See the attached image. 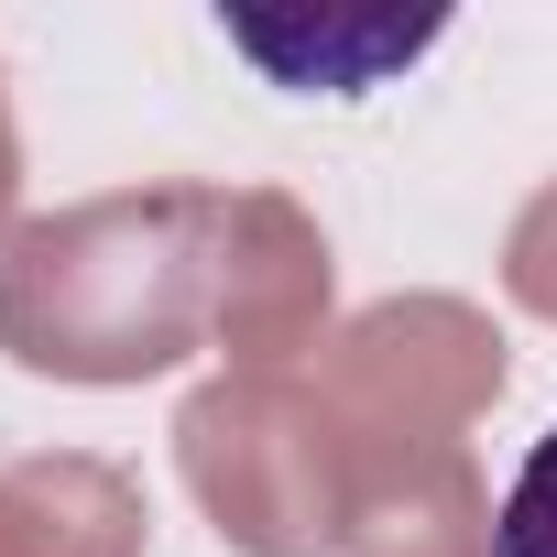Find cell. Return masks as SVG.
<instances>
[{
  "instance_id": "obj_1",
  "label": "cell",
  "mask_w": 557,
  "mask_h": 557,
  "mask_svg": "<svg viewBox=\"0 0 557 557\" xmlns=\"http://www.w3.org/2000/svg\"><path fill=\"white\" fill-rule=\"evenodd\" d=\"M219 34L273 77V88H329V99H361V88H383L394 66H416L448 23L426 12V23H394V12H219Z\"/></svg>"
},
{
  "instance_id": "obj_2",
  "label": "cell",
  "mask_w": 557,
  "mask_h": 557,
  "mask_svg": "<svg viewBox=\"0 0 557 557\" xmlns=\"http://www.w3.org/2000/svg\"><path fill=\"white\" fill-rule=\"evenodd\" d=\"M492 557H557V426L524 448V470L503 481V513H492Z\"/></svg>"
}]
</instances>
